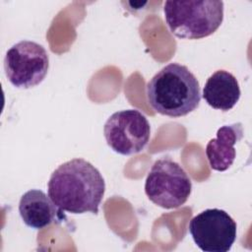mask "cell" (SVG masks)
<instances>
[{"label": "cell", "mask_w": 252, "mask_h": 252, "mask_svg": "<svg viewBox=\"0 0 252 252\" xmlns=\"http://www.w3.org/2000/svg\"><path fill=\"white\" fill-rule=\"evenodd\" d=\"M103 134L111 150L129 156L145 149L150 140L151 126L146 116L139 110H120L106 120Z\"/></svg>", "instance_id": "8992f818"}, {"label": "cell", "mask_w": 252, "mask_h": 252, "mask_svg": "<svg viewBox=\"0 0 252 252\" xmlns=\"http://www.w3.org/2000/svg\"><path fill=\"white\" fill-rule=\"evenodd\" d=\"M243 133L240 122L219 128L217 138L210 140L206 146V156L211 168L225 171L232 165L236 157L234 145L243 138Z\"/></svg>", "instance_id": "ba28073f"}, {"label": "cell", "mask_w": 252, "mask_h": 252, "mask_svg": "<svg viewBox=\"0 0 252 252\" xmlns=\"http://www.w3.org/2000/svg\"><path fill=\"white\" fill-rule=\"evenodd\" d=\"M189 233L195 244L205 252H227L237 234L234 220L223 210L207 209L189 222Z\"/></svg>", "instance_id": "52a82bcc"}, {"label": "cell", "mask_w": 252, "mask_h": 252, "mask_svg": "<svg viewBox=\"0 0 252 252\" xmlns=\"http://www.w3.org/2000/svg\"><path fill=\"white\" fill-rule=\"evenodd\" d=\"M192 191L191 179L183 167L163 157L155 161L145 182V193L163 209H176L186 203Z\"/></svg>", "instance_id": "277c9868"}, {"label": "cell", "mask_w": 252, "mask_h": 252, "mask_svg": "<svg viewBox=\"0 0 252 252\" xmlns=\"http://www.w3.org/2000/svg\"><path fill=\"white\" fill-rule=\"evenodd\" d=\"M147 99L162 115L181 117L195 110L201 100L200 85L195 75L179 63L161 68L147 84Z\"/></svg>", "instance_id": "7a4b0ae2"}, {"label": "cell", "mask_w": 252, "mask_h": 252, "mask_svg": "<svg viewBox=\"0 0 252 252\" xmlns=\"http://www.w3.org/2000/svg\"><path fill=\"white\" fill-rule=\"evenodd\" d=\"M19 213L25 224L33 229L44 228L61 218V210L38 189L29 190L21 197Z\"/></svg>", "instance_id": "9c48e42d"}, {"label": "cell", "mask_w": 252, "mask_h": 252, "mask_svg": "<svg viewBox=\"0 0 252 252\" xmlns=\"http://www.w3.org/2000/svg\"><path fill=\"white\" fill-rule=\"evenodd\" d=\"M49 56L45 48L34 41L21 40L8 49L4 70L8 81L16 88L30 89L39 85L47 75Z\"/></svg>", "instance_id": "5b68a950"}, {"label": "cell", "mask_w": 252, "mask_h": 252, "mask_svg": "<svg viewBox=\"0 0 252 252\" xmlns=\"http://www.w3.org/2000/svg\"><path fill=\"white\" fill-rule=\"evenodd\" d=\"M164 20L172 34L179 38L200 39L213 34L223 20V2L165 1Z\"/></svg>", "instance_id": "3957f363"}, {"label": "cell", "mask_w": 252, "mask_h": 252, "mask_svg": "<svg viewBox=\"0 0 252 252\" xmlns=\"http://www.w3.org/2000/svg\"><path fill=\"white\" fill-rule=\"evenodd\" d=\"M105 192L99 170L84 158L60 164L50 175L47 193L61 211L71 214L96 215Z\"/></svg>", "instance_id": "6da1fadb"}, {"label": "cell", "mask_w": 252, "mask_h": 252, "mask_svg": "<svg viewBox=\"0 0 252 252\" xmlns=\"http://www.w3.org/2000/svg\"><path fill=\"white\" fill-rule=\"evenodd\" d=\"M240 88L236 78L225 70L211 75L203 89V98L215 109L228 111L240 98Z\"/></svg>", "instance_id": "30bf717a"}]
</instances>
